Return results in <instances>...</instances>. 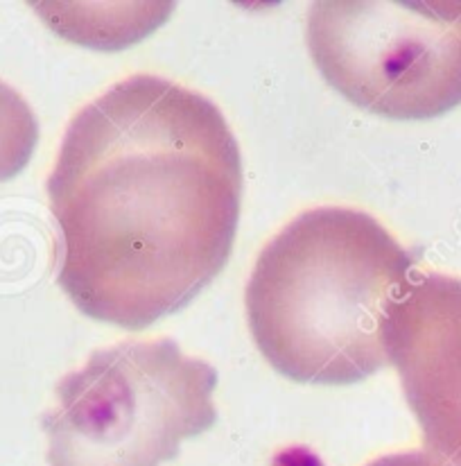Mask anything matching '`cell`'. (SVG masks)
<instances>
[{
  "label": "cell",
  "mask_w": 461,
  "mask_h": 466,
  "mask_svg": "<svg viewBox=\"0 0 461 466\" xmlns=\"http://www.w3.org/2000/svg\"><path fill=\"white\" fill-rule=\"evenodd\" d=\"M48 199L62 290L91 319L141 330L225 269L240 220V147L206 96L132 76L73 116Z\"/></svg>",
  "instance_id": "6da1fadb"
},
{
  "label": "cell",
  "mask_w": 461,
  "mask_h": 466,
  "mask_svg": "<svg viewBox=\"0 0 461 466\" xmlns=\"http://www.w3.org/2000/svg\"><path fill=\"white\" fill-rule=\"evenodd\" d=\"M414 258L369 213H301L260 251L245 292L265 360L290 380L353 385L385 367L383 324Z\"/></svg>",
  "instance_id": "7a4b0ae2"
},
{
  "label": "cell",
  "mask_w": 461,
  "mask_h": 466,
  "mask_svg": "<svg viewBox=\"0 0 461 466\" xmlns=\"http://www.w3.org/2000/svg\"><path fill=\"white\" fill-rule=\"evenodd\" d=\"M217 371L176 342L100 349L55 388L41 417L50 466H163L217 419Z\"/></svg>",
  "instance_id": "3957f363"
},
{
  "label": "cell",
  "mask_w": 461,
  "mask_h": 466,
  "mask_svg": "<svg viewBox=\"0 0 461 466\" xmlns=\"http://www.w3.org/2000/svg\"><path fill=\"white\" fill-rule=\"evenodd\" d=\"M326 82L391 120H430L461 105V0H324L306 23Z\"/></svg>",
  "instance_id": "277c9868"
},
{
  "label": "cell",
  "mask_w": 461,
  "mask_h": 466,
  "mask_svg": "<svg viewBox=\"0 0 461 466\" xmlns=\"http://www.w3.org/2000/svg\"><path fill=\"white\" fill-rule=\"evenodd\" d=\"M383 344L427 453L461 466V279H414L386 306Z\"/></svg>",
  "instance_id": "5b68a950"
},
{
  "label": "cell",
  "mask_w": 461,
  "mask_h": 466,
  "mask_svg": "<svg viewBox=\"0 0 461 466\" xmlns=\"http://www.w3.org/2000/svg\"><path fill=\"white\" fill-rule=\"evenodd\" d=\"M39 125L25 97L0 79V181L12 179L35 155Z\"/></svg>",
  "instance_id": "8992f818"
},
{
  "label": "cell",
  "mask_w": 461,
  "mask_h": 466,
  "mask_svg": "<svg viewBox=\"0 0 461 466\" xmlns=\"http://www.w3.org/2000/svg\"><path fill=\"white\" fill-rule=\"evenodd\" d=\"M366 466H450L448 462H444L436 455L427 453V451H409V453H394V455H385V458L374 460Z\"/></svg>",
  "instance_id": "52a82bcc"
}]
</instances>
